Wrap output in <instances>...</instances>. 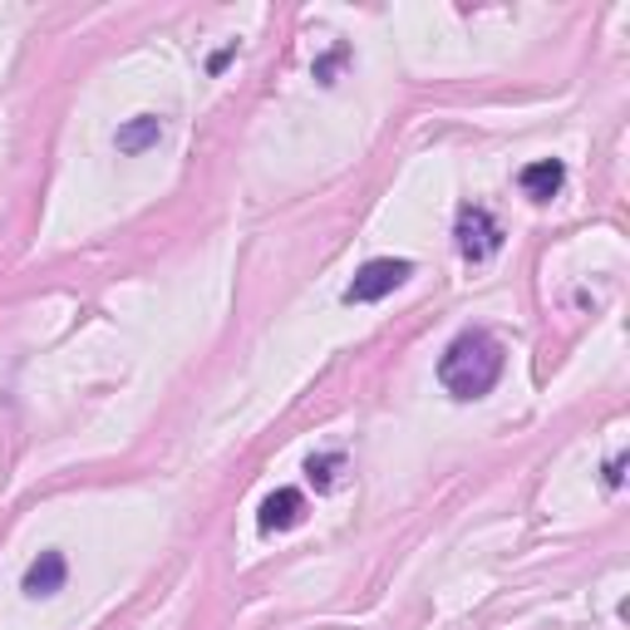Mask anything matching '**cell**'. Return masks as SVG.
<instances>
[{
    "instance_id": "obj_1",
    "label": "cell",
    "mask_w": 630,
    "mask_h": 630,
    "mask_svg": "<svg viewBox=\"0 0 630 630\" xmlns=\"http://www.w3.org/2000/svg\"><path fill=\"white\" fill-rule=\"evenodd\" d=\"M503 374V345L487 330H463L439 355V384L453 400H483Z\"/></svg>"
},
{
    "instance_id": "obj_2",
    "label": "cell",
    "mask_w": 630,
    "mask_h": 630,
    "mask_svg": "<svg viewBox=\"0 0 630 630\" xmlns=\"http://www.w3.org/2000/svg\"><path fill=\"white\" fill-rule=\"evenodd\" d=\"M453 241H459V257L463 261H493L497 251H503V227H497V217L487 207H459V222H453Z\"/></svg>"
},
{
    "instance_id": "obj_3",
    "label": "cell",
    "mask_w": 630,
    "mask_h": 630,
    "mask_svg": "<svg viewBox=\"0 0 630 630\" xmlns=\"http://www.w3.org/2000/svg\"><path fill=\"white\" fill-rule=\"evenodd\" d=\"M409 277H414L409 261L374 257V261H364V267L355 271V281L345 286V301H350V306H370V301H384L390 291H400Z\"/></svg>"
},
{
    "instance_id": "obj_4",
    "label": "cell",
    "mask_w": 630,
    "mask_h": 630,
    "mask_svg": "<svg viewBox=\"0 0 630 630\" xmlns=\"http://www.w3.org/2000/svg\"><path fill=\"white\" fill-rule=\"evenodd\" d=\"M301 522H306V497H301L296 487H277L257 513L261 532H291V527H301Z\"/></svg>"
},
{
    "instance_id": "obj_5",
    "label": "cell",
    "mask_w": 630,
    "mask_h": 630,
    "mask_svg": "<svg viewBox=\"0 0 630 630\" xmlns=\"http://www.w3.org/2000/svg\"><path fill=\"white\" fill-rule=\"evenodd\" d=\"M65 576H69V562H65V552H40L35 562L25 566V582H20V592L25 596H55L59 586H65Z\"/></svg>"
},
{
    "instance_id": "obj_6",
    "label": "cell",
    "mask_w": 630,
    "mask_h": 630,
    "mask_svg": "<svg viewBox=\"0 0 630 630\" xmlns=\"http://www.w3.org/2000/svg\"><path fill=\"white\" fill-rule=\"evenodd\" d=\"M562 182H566V168L556 158H537L517 172V188H522L532 202H552L556 192H562Z\"/></svg>"
},
{
    "instance_id": "obj_7",
    "label": "cell",
    "mask_w": 630,
    "mask_h": 630,
    "mask_svg": "<svg viewBox=\"0 0 630 630\" xmlns=\"http://www.w3.org/2000/svg\"><path fill=\"white\" fill-rule=\"evenodd\" d=\"M158 138H162V119L138 114V119H128V124L119 128L114 144H119V154H148V148H158Z\"/></svg>"
},
{
    "instance_id": "obj_8",
    "label": "cell",
    "mask_w": 630,
    "mask_h": 630,
    "mask_svg": "<svg viewBox=\"0 0 630 630\" xmlns=\"http://www.w3.org/2000/svg\"><path fill=\"white\" fill-rule=\"evenodd\" d=\"M340 469H345V453H320V459L306 463V477L320 487V493H330L335 477H340Z\"/></svg>"
},
{
    "instance_id": "obj_9",
    "label": "cell",
    "mask_w": 630,
    "mask_h": 630,
    "mask_svg": "<svg viewBox=\"0 0 630 630\" xmlns=\"http://www.w3.org/2000/svg\"><path fill=\"white\" fill-rule=\"evenodd\" d=\"M621 469H626V459H611V463H606V483H611V487H621Z\"/></svg>"
}]
</instances>
